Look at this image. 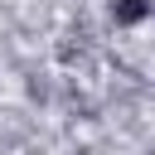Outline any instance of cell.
Wrapping results in <instances>:
<instances>
[{
  "label": "cell",
  "instance_id": "cell-1",
  "mask_svg": "<svg viewBox=\"0 0 155 155\" xmlns=\"http://www.w3.org/2000/svg\"><path fill=\"white\" fill-rule=\"evenodd\" d=\"M116 15H121V19H140V15H145V5H140V0H121V5H116Z\"/></svg>",
  "mask_w": 155,
  "mask_h": 155
}]
</instances>
